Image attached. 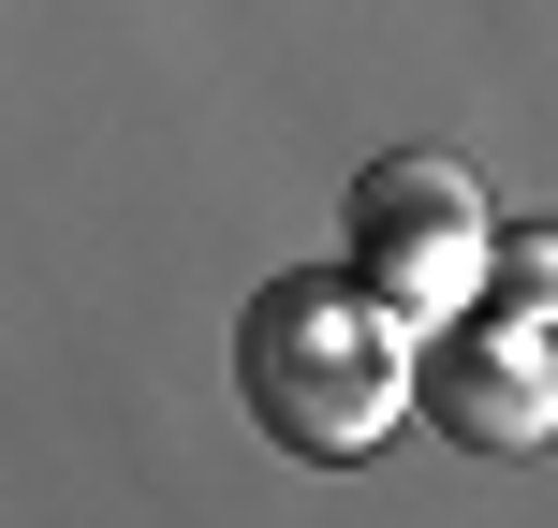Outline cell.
I'll return each mask as SVG.
<instances>
[{"label":"cell","instance_id":"obj_1","mask_svg":"<svg viewBox=\"0 0 558 528\" xmlns=\"http://www.w3.org/2000/svg\"><path fill=\"white\" fill-rule=\"evenodd\" d=\"M235 396L279 455H367L397 412H412V308L383 294L367 265H294L251 294L235 323Z\"/></svg>","mask_w":558,"mask_h":528},{"label":"cell","instance_id":"obj_2","mask_svg":"<svg viewBox=\"0 0 558 528\" xmlns=\"http://www.w3.org/2000/svg\"><path fill=\"white\" fill-rule=\"evenodd\" d=\"M353 265L383 279L412 323H456V308H471V279L500 265L485 192L441 162V147H397V162H367V176H353Z\"/></svg>","mask_w":558,"mask_h":528},{"label":"cell","instance_id":"obj_3","mask_svg":"<svg viewBox=\"0 0 558 528\" xmlns=\"http://www.w3.org/2000/svg\"><path fill=\"white\" fill-rule=\"evenodd\" d=\"M426 396H441L456 441H485V455H544V441H558V337L514 323V308H456L441 353H426Z\"/></svg>","mask_w":558,"mask_h":528},{"label":"cell","instance_id":"obj_4","mask_svg":"<svg viewBox=\"0 0 558 528\" xmlns=\"http://www.w3.org/2000/svg\"><path fill=\"white\" fill-rule=\"evenodd\" d=\"M500 265H514V294H544V308H558V250H544V235H530V250H500Z\"/></svg>","mask_w":558,"mask_h":528}]
</instances>
